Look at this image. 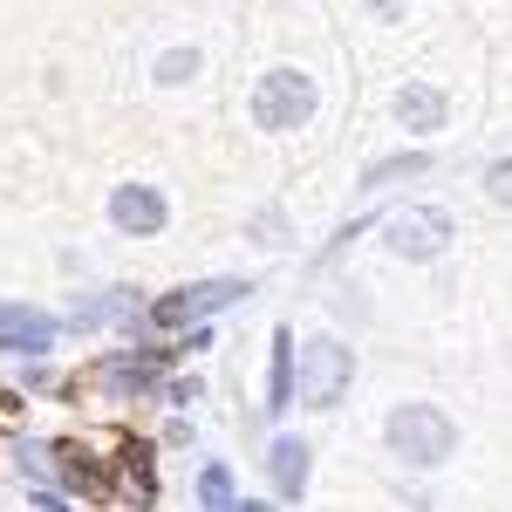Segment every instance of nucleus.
Here are the masks:
<instances>
[{"mask_svg": "<svg viewBox=\"0 0 512 512\" xmlns=\"http://www.w3.org/2000/svg\"><path fill=\"white\" fill-rule=\"evenodd\" d=\"M451 444H458V431H451L444 410H431V403H403V410H390V451L403 458V465H444Z\"/></svg>", "mask_w": 512, "mask_h": 512, "instance_id": "nucleus-2", "label": "nucleus"}, {"mask_svg": "<svg viewBox=\"0 0 512 512\" xmlns=\"http://www.w3.org/2000/svg\"><path fill=\"white\" fill-rule=\"evenodd\" d=\"M246 301V280H192V287H171L151 301V321L158 328H198L205 315H219V308H233Z\"/></svg>", "mask_w": 512, "mask_h": 512, "instance_id": "nucleus-4", "label": "nucleus"}, {"mask_svg": "<svg viewBox=\"0 0 512 512\" xmlns=\"http://www.w3.org/2000/svg\"><path fill=\"white\" fill-rule=\"evenodd\" d=\"M267 417H280L287 403H294V335L287 328H274V342H267Z\"/></svg>", "mask_w": 512, "mask_h": 512, "instance_id": "nucleus-10", "label": "nucleus"}, {"mask_svg": "<svg viewBox=\"0 0 512 512\" xmlns=\"http://www.w3.org/2000/svg\"><path fill=\"white\" fill-rule=\"evenodd\" d=\"M198 506H212V512L233 506V472H226V465H205V472H198Z\"/></svg>", "mask_w": 512, "mask_h": 512, "instance_id": "nucleus-15", "label": "nucleus"}, {"mask_svg": "<svg viewBox=\"0 0 512 512\" xmlns=\"http://www.w3.org/2000/svg\"><path fill=\"white\" fill-rule=\"evenodd\" d=\"M14 458L28 465V478H48V444H28V437H21V444H14Z\"/></svg>", "mask_w": 512, "mask_h": 512, "instance_id": "nucleus-17", "label": "nucleus"}, {"mask_svg": "<svg viewBox=\"0 0 512 512\" xmlns=\"http://www.w3.org/2000/svg\"><path fill=\"white\" fill-rule=\"evenodd\" d=\"M315 117V82L301 69H267L253 82V123L260 130H294V123Z\"/></svg>", "mask_w": 512, "mask_h": 512, "instance_id": "nucleus-3", "label": "nucleus"}, {"mask_svg": "<svg viewBox=\"0 0 512 512\" xmlns=\"http://www.w3.org/2000/svg\"><path fill=\"white\" fill-rule=\"evenodd\" d=\"M274 492L280 499H301L308 492V444L301 437H280L274 444Z\"/></svg>", "mask_w": 512, "mask_h": 512, "instance_id": "nucleus-11", "label": "nucleus"}, {"mask_svg": "<svg viewBox=\"0 0 512 512\" xmlns=\"http://www.w3.org/2000/svg\"><path fill=\"white\" fill-rule=\"evenodd\" d=\"M48 458L62 465V492H69V499H89V506L117 499V485H110V465H103V458H96L89 444L62 437V444H48Z\"/></svg>", "mask_w": 512, "mask_h": 512, "instance_id": "nucleus-5", "label": "nucleus"}, {"mask_svg": "<svg viewBox=\"0 0 512 512\" xmlns=\"http://www.w3.org/2000/svg\"><path fill=\"white\" fill-rule=\"evenodd\" d=\"M198 76V48H171L158 62V82H192Z\"/></svg>", "mask_w": 512, "mask_h": 512, "instance_id": "nucleus-16", "label": "nucleus"}, {"mask_svg": "<svg viewBox=\"0 0 512 512\" xmlns=\"http://www.w3.org/2000/svg\"><path fill=\"white\" fill-rule=\"evenodd\" d=\"M349 376H355L349 349H342L335 335H315L308 349L294 355V403H308V410H335L342 390H349Z\"/></svg>", "mask_w": 512, "mask_h": 512, "instance_id": "nucleus-1", "label": "nucleus"}, {"mask_svg": "<svg viewBox=\"0 0 512 512\" xmlns=\"http://www.w3.org/2000/svg\"><path fill=\"white\" fill-rule=\"evenodd\" d=\"M424 151H403V158H383V164H369V171H362V192H383V185H396V178H417V171H424Z\"/></svg>", "mask_w": 512, "mask_h": 512, "instance_id": "nucleus-13", "label": "nucleus"}, {"mask_svg": "<svg viewBox=\"0 0 512 512\" xmlns=\"http://www.w3.org/2000/svg\"><path fill=\"white\" fill-rule=\"evenodd\" d=\"M396 117L410 123V130H437V123L451 117V103H444L437 89H424V82H417V89H403V96H396Z\"/></svg>", "mask_w": 512, "mask_h": 512, "instance_id": "nucleus-12", "label": "nucleus"}, {"mask_svg": "<svg viewBox=\"0 0 512 512\" xmlns=\"http://www.w3.org/2000/svg\"><path fill=\"white\" fill-rule=\"evenodd\" d=\"M390 246L403 253V260H437V253L451 246V219L431 212V205H410V212L390 219Z\"/></svg>", "mask_w": 512, "mask_h": 512, "instance_id": "nucleus-6", "label": "nucleus"}, {"mask_svg": "<svg viewBox=\"0 0 512 512\" xmlns=\"http://www.w3.org/2000/svg\"><path fill=\"white\" fill-rule=\"evenodd\" d=\"M110 219H117L123 233H164V192H151V185H123V192H110Z\"/></svg>", "mask_w": 512, "mask_h": 512, "instance_id": "nucleus-7", "label": "nucleus"}, {"mask_svg": "<svg viewBox=\"0 0 512 512\" xmlns=\"http://www.w3.org/2000/svg\"><path fill=\"white\" fill-rule=\"evenodd\" d=\"M55 342V321L35 315V308H0V349H14V355H41Z\"/></svg>", "mask_w": 512, "mask_h": 512, "instance_id": "nucleus-9", "label": "nucleus"}, {"mask_svg": "<svg viewBox=\"0 0 512 512\" xmlns=\"http://www.w3.org/2000/svg\"><path fill=\"white\" fill-rule=\"evenodd\" d=\"M123 478L144 492V499H158V478H151V451L137 444V437H123Z\"/></svg>", "mask_w": 512, "mask_h": 512, "instance_id": "nucleus-14", "label": "nucleus"}, {"mask_svg": "<svg viewBox=\"0 0 512 512\" xmlns=\"http://www.w3.org/2000/svg\"><path fill=\"white\" fill-rule=\"evenodd\" d=\"M0 417H21V396L7 390V383H0Z\"/></svg>", "mask_w": 512, "mask_h": 512, "instance_id": "nucleus-18", "label": "nucleus"}, {"mask_svg": "<svg viewBox=\"0 0 512 512\" xmlns=\"http://www.w3.org/2000/svg\"><path fill=\"white\" fill-rule=\"evenodd\" d=\"M164 362H178V355H110V362L89 369V383H96V390H144Z\"/></svg>", "mask_w": 512, "mask_h": 512, "instance_id": "nucleus-8", "label": "nucleus"}]
</instances>
